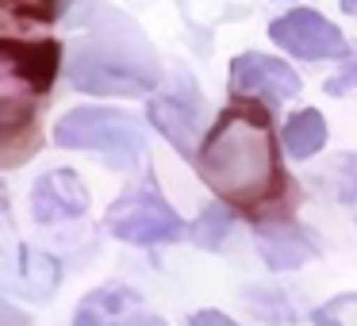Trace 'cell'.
<instances>
[{
	"label": "cell",
	"instance_id": "6da1fadb",
	"mask_svg": "<svg viewBox=\"0 0 357 326\" xmlns=\"http://www.w3.org/2000/svg\"><path fill=\"white\" fill-rule=\"evenodd\" d=\"M196 165H200L204 180L242 211H261L265 203H273L284 192L277 134L269 127V116L250 100L223 108L208 142L200 146Z\"/></svg>",
	"mask_w": 357,
	"mask_h": 326
},
{
	"label": "cell",
	"instance_id": "7a4b0ae2",
	"mask_svg": "<svg viewBox=\"0 0 357 326\" xmlns=\"http://www.w3.org/2000/svg\"><path fill=\"white\" fill-rule=\"evenodd\" d=\"M70 81L96 96H146L158 85V65L135 27H119L116 35H93L73 47Z\"/></svg>",
	"mask_w": 357,
	"mask_h": 326
},
{
	"label": "cell",
	"instance_id": "3957f363",
	"mask_svg": "<svg viewBox=\"0 0 357 326\" xmlns=\"http://www.w3.org/2000/svg\"><path fill=\"white\" fill-rule=\"evenodd\" d=\"M62 65V47L54 39H0V123H4V146L16 142L20 127L35 131L31 100L50 93Z\"/></svg>",
	"mask_w": 357,
	"mask_h": 326
},
{
	"label": "cell",
	"instance_id": "277c9868",
	"mask_svg": "<svg viewBox=\"0 0 357 326\" xmlns=\"http://www.w3.org/2000/svg\"><path fill=\"white\" fill-rule=\"evenodd\" d=\"M58 146L66 150H93L104 165L131 173L142 162V127L131 116L112 108H73L54 127Z\"/></svg>",
	"mask_w": 357,
	"mask_h": 326
},
{
	"label": "cell",
	"instance_id": "5b68a950",
	"mask_svg": "<svg viewBox=\"0 0 357 326\" xmlns=\"http://www.w3.org/2000/svg\"><path fill=\"white\" fill-rule=\"evenodd\" d=\"M104 226H108L112 238L131 242V246H165V242H177L185 234V223L165 203L154 177H146L142 185L119 196L104 215Z\"/></svg>",
	"mask_w": 357,
	"mask_h": 326
},
{
	"label": "cell",
	"instance_id": "8992f818",
	"mask_svg": "<svg viewBox=\"0 0 357 326\" xmlns=\"http://www.w3.org/2000/svg\"><path fill=\"white\" fill-rule=\"evenodd\" d=\"M269 39L292 58H307V62H323V58H346L349 47L338 35L331 20H323L311 8H296L288 16L269 24Z\"/></svg>",
	"mask_w": 357,
	"mask_h": 326
},
{
	"label": "cell",
	"instance_id": "52a82bcc",
	"mask_svg": "<svg viewBox=\"0 0 357 326\" xmlns=\"http://www.w3.org/2000/svg\"><path fill=\"white\" fill-rule=\"evenodd\" d=\"M146 116H150V123L181 150V157H200L196 139H200V131H204V100H200V93H196V85L188 77L177 81L169 93L154 96Z\"/></svg>",
	"mask_w": 357,
	"mask_h": 326
},
{
	"label": "cell",
	"instance_id": "ba28073f",
	"mask_svg": "<svg viewBox=\"0 0 357 326\" xmlns=\"http://www.w3.org/2000/svg\"><path fill=\"white\" fill-rule=\"evenodd\" d=\"M231 93L242 100L265 96L269 104H284L300 93V77L269 54H238L231 62Z\"/></svg>",
	"mask_w": 357,
	"mask_h": 326
},
{
	"label": "cell",
	"instance_id": "9c48e42d",
	"mask_svg": "<svg viewBox=\"0 0 357 326\" xmlns=\"http://www.w3.org/2000/svg\"><path fill=\"white\" fill-rule=\"evenodd\" d=\"M89 211V188L73 169H50L31 188V219L43 226L73 223Z\"/></svg>",
	"mask_w": 357,
	"mask_h": 326
},
{
	"label": "cell",
	"instance_id": "30bf717a",
	"mask_svg": "<svg viewBox=\"0 0 357 326\" xmlns=\"http://www.w3.org/2000/svg\"><path fill=\"white\" fill-rule=\"evenodd\" d=\"M257 254L273 272H288L300 269L311 257H319V246L296 223H257Z\"/></svg>",
	"mask_w": 357,
	"mask_h": 326
},
{
	"label": "cell",
	"instance_id": "8fae6325",
	"mask_svg": "<svg viewBox=\"0 0 357 326\" xmlns=\"http://www.w3.org/2000/svg\"><path fill=\"white\" fill-rule=\"evenodd\" d=\"M142 307V295L127 284H104L77 303L73 326H123Z\"/></svg>",
	"mask_w": 357,
	"mask_h": 326
},
{
	"label": "cell",
	"instance_id": "7c38bea8",
	"mask_svg": "<svg viewBox=\"0 0 357 326\" xmlns=\"http://www.w3.org/2000/svg\"><path fill=\"white\" fill-rule=\"evenodd\" d=\"M246 307L269 326H288V323H296V318H303V300L296 292H288L284 284L246 288Z\"/></svg>",
	"mask_w": 357,
	"mask_h": 326
},
{
	"label": "cell",
	"instance_id": "4fadbf2b",
	"mask_svg": "<svg viewBox=\"0 0 357 326\" xmlns=\"http://www.w3.org/2000/svg\"><path fill=\"white\" fill-rule=\"evenodd\" d=\"M58 280H62V269H58V261L50 254L31 249V246L20 249V288H24L31 300H47L58 288Z\"/></svg>",
	"mask_w": 357,
	"mask_h": 326
},
{
	"label": "cell",
	"instance_id": "5bb4252c",
	"mask_svg": "<svg viewBox=\"0 0 357 326\" xmlns=\"http://www.w3.org/2000/svg\"><path fill=\"white\" fill-rule=\"evenodd\" d=\"M280 142H284V150H288L292 157H311V154H319V150L326 146V123H323V116H319L315 108L296 111V116L284 123Z\"/></svg>",
	"mask_w": 357,
	"mask_h": 326
},
{
	"label": "cell",
	"instance_id": "9a60e30c",
	"mask_svg": "<svg viewBox=\"0 0 357 326\" xmlns=\"http://www.w3.org/2000/svg\"><path fill=\"white\" fill-rule=\"evenodd\" d=\"M227 231H231V215L223 208H204V215L196 219V226L188 234H192V242L200 249H215V246H223Z\"/></svg>",
	"mask_w": 357,
	"mask_h": 326
},
{
	"label": "cell",
	"instance_id": "2e32d148",
	"mask_svg": "<svg viewBox=\"0 0 357 326\" xmlns=\"http://www.w3.org/2000/svg\"><path fill=\"white\" fill-rule=\"evenodd\" d=\"M315 326H357V292H346V295H334L326 300L323 307L311 315Z\"/></svg>",
	"mask_w": 357,
	"mask_h": 326
},
{
	"label": "cell",
	"instance_id": "e0dca14e",
	"mask_svg": "<svg viewBox=\"0 0 357 326\" xmlns=\"http://www.w3.org/2000/svg\"><path fill=\"white\" fill-rule=\"evenodd\" d=\"M62 8H66V0H4V16L8 20L27 16V20L47 24V20H54Z\"/></svg>",
	"mask_w": 357,
	"mask_h": 326
},
{
	"label": "cell",
	"instance_id": "ac0fdd59",
	"mask_svg": "<svg viewBox=\"0 0 357 326\" xmlns=\"http://www.w3.org/2000/svg\"><path fill=\"white\" fill-rule=\"evenodd\" d=\"M349 85H357V58H354V62H349L346 70L338 73V77H331V81H326V93H331V96H342Z\"/></svg>",
	"mask_w": 357,
	"mask_h": 326
},
{
	"label": "cell",
	"instance_id": "d6986e66",
	"mask_svg": "<svg viewBox=\"0 0 357 326\" xmlns=\"http://www.w3.org/2000/svg\"><path fill=\"white\" fill-rule=\"evenodd\" d=\"M188 326H238V323L227 318L223 311H196V315L188 318Z\"/></svg>",
	"mask_w": 357,
	"mask_h": 326
},
{
	"label": "cell",
	"instance_id": "ffe728a7",
	"mask_svg": "<svg viewBox=\"0 0 357 326\" xmlns=\"http://www.w3.org/2000/svg\"><path fill=\"white\" fill-rule=\"evenodd\" d=\"M123 326H169V323H165V318H158V315H150V311H135V315L131 318H127V323Z\"/></svg>",
	"mask_w": 357,
	"mask_h": 326
},
{
	"label": "cell",
	"instance_id": "44dd1931",
	"mask_svg": "<svg viewBox=\"0 0 357 326\" xmlns=\"http://www.w3.org/2000/svg\"><path fill=\"white\" fill-rule=\"evenodd\" d=\"M342 200H349V203H354V211H357V173H354V180H349V188L342 192Z\"/></svg>",
	"mask_w": 357,
	"mask_h": 326
},
{
	"label": "cell",
	"instance_id": "7402d4cb",
	"mask_svg": "<svg viewBox=\"0 0 357 326\" xmlns=\"http://www.w3.org/2000/svg\"><path fill=\"white\" fill-rule=\"evenodd\" d=\"M342 4V12H346V16H357V0H338Z\"/></svg>",
	"mask_w": 357,
	"mask_h": 326
}]
</instances>
